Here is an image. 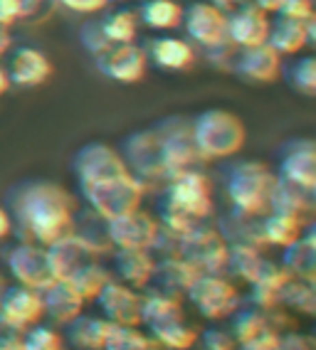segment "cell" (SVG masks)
Listing matches in <instances>:
<instances>
[{
	"label": "cell",
	"instance_id": "6da1fadb",
	"mask_svg": "<svg viewBox=\"0 0 316 350\" xmlns=\"http://www.w3.org/2000/svg\"><path fill=\"white\" fill-rule=\"evenodd\" d=\"M77 188L92 213L111 219L139 210L144 202V183L127 168L114 146L92 141L84 144L72 158Z\"/></svg>",
	"mask_w": 316,
	"mask_h": 350
},
{
	"label": "cell",
	"instance_id": "7a4b0ae2",
	"mask_svg": "<svg viewBox=\"0 0 316 350\" xmlns=\"http://www.w3.org/2000/svg\"><path fill=\"white\" fill-rule=\"evenodd\" d=\"M5 210L20 242L47 247L75 230V198L57 183L25 180L8 190Z\"/></svg>",
	"mask_w": 316,
	"mask_h": 350
},
{
	"label": "cell",
	"instance_id": "3957f363",
	"mask_svg": "<svg viewBox=\"0 0 316 350\" xmlns=\"http://www.w3.org/2000/svg\"><path fill=\"white\" fill-rule=\"evenodd\" d=\"M274 170L259 161H233L222 168L225 195L235 213L262 217L269 213V190Z\"/></svg>",
	"mask_w": 316,
	"mask_h": 350
},
{
	"label": "cell",
	"instance_id": "277c9868",
	"mask_svg": "<svg viewBox=\"0 0 316 350\" xmlns=\"http://www.w3.org/2000/svg\"><path fill=\"white\" fill-rule=\"evenodd\" d=\"M190 131L200 161H222L242 150L247 141L245 124L228 109H205L190 119Z\"/></svg>",
	"mask_w": 316,
	"mask_h": 350
},
{
	"label": "cell",
	"instance_id": "5b68a950",
	"mask_svg": "<svg viewBox=\"0 0 316 350\" xmlns=\"http://www.w3.org/2000/svg\"><path fill=\"white\" fill-rule=\"evenodd\" d=\"M158 136V148H161V161H163L166 183L176 178L178 173L190 168H200V156H198L193 131H190V119L185 116H166V119L153 124Z\"/></svg>",
	"mask_w": 316,
	"mask_h": 350
},
{
	"label": "cell",
	"instance_id": "8992f818",
	"mask_svg": "<svg viewBox=\"0 0 316 350\" xmlns=\"http://www.w3.org/2000/svg\"><path fill=\"white\" fill-rule=\"evenodd\" d=\"M158 195L168 205L181 210L185 217L193 219V222H205L215 213L213 185H210V178L200 168H190L178 173L176 178H171L168 183L161 185V193Z\"/></svg>",
	"mask_w": 316,
	"mask_h": 350
},
{
	"label": "cell",
	"instance_id": "52a82bcc",
	"mask_svg": "<svg viewBox=\"0 0 316 350\" xmlns=\"http://www.w3.org/2000/svg\"><path fill=\"white\" fill-rule=\"evenodd\" d=\"M178 256L193 264L200 274H225V262H228V242L218 232L215 225L198 222L190 227L185 234H181L178 244Z\"/></svg>",
	"mask_w": 316,
	"mask_h": 350
},
{
	"label": "cell",
	"instance_id": "ba28073f",
	"mask_svg": "<svg viewBox=\"0 0 316 350\" xmlns=\"http://www.w3.org/2000/svg\"><path fill=\"white\" fill-rule=\"evenodd\" d=\"M116 150L124 158L127 168L144 183L146 190L166 183L163 161H161V148H158V136L153 126L124 136Z\"/></svg>",
	"mask_w": 316,
	"mask_h": 350
},
{
	"label": "cell",
	"instance_id": "9c48e42d",
	"mask_svg": "<svg viewBox=\"0 0 316 350\" xmlns=\"http://www.w3.org/2000/svg\"><path fill=\"white\" fill-rule=\"evenodd\" d=\"M136 35H139V18L129 8L101 13L99 18L87 20L79 27V42L92 57L99 55L101 50H107L109 44L133 42Z\"/></svg>",
	"mask_w": 316,
	"mask_h": 350
},
{
	"label": "cell",
	"instance_id": "30bf717a",
	"mask_svg": "<svg viewBox=\"0 0 316 350\" xmlns=\"http://www.w3.org/2000/svg\"><path fill=\"white\" fill-rule=\"evenodd\" d=\"M185 299L208 321L228 319L242 304L237 286L225 274H198V279L185 291Z\"/></svg>",
	"mask_w": 316,
	"mask_h": 350
},
{
	"label": "cell",
	"instance_id": "8fae6325",
	"mask_svg": "<svg viewBox=\"0 0 316 350\" xmlns=\"http://www.w3.org/2000/svg\"><path fill=\"white\" fill-rule=\"evenodd\" d=\"M183 30L188 35L190 44H198L202 52L218 50L222 44H228V30H225V10L208 3L198 0L183 8Z\"/></svg>",
	"mask_w": 316,
	"mask_h": 350
},
{
	"label": "cell",
	"instance_id": "7c38bea8",
	"mask_svg": "<svg viewBox=\"0 0 316 350\" xmlns=\"http://www.w3.org/2000/svg\"><path fill=\"white\" fill-rule=\"evenodd\" d=\"M274 158L277 178L316 193V144L311 138H289L279 146Z\"/></svg>",
	"mask_w": 316,
	"mask_h": 350
},
{
	"label": "cell",
	"instance_id": "4fadbf2b",
	"mask_svg": "<svg viewBox=\"0 0 316 350\" xmlns=\"http://www.w3.org/2000/svg\"><path fill=\"white\" fill-rule=\"evenodd\" d=\"M5 264L15 282L27 288H35V291H42V288H47L55 282L47 252L40 244L18 242L13 250H8Z\"/></svg>",
	"mask_w": 316,
	"mask_h": 350
},
{
	"label": "cell",
	"instance_id": "5bb4252c",
	"mask_svg": "<svg viewBox=\"0 0 316 350\" xmlns=\"http://www.w3.org/2000/svg\"><path fill=\"white\" fill-rule=\"evenodd\" d=\"M94 67L99 69L101 77H107L119 84H136L144 79L148 59H146L144 47L136 42L109 44L107 50L94 55Z\"/></svg>",
	"mask_w": 316,
	"mask_h": 350
},
{
	"label": "cell",
	"instance_id": "9a60e30c",
	"mask_svg": "<svg viewBox=\"0 0 316 350\" xmlns=\"http://www.w3.org/2000/svg\"><path fill=\"white\" fill-rule=\"evenodd\" d=\"M42 316V296L35 288L15 284V286H5V291L0 294V325L8 328V331H27L30 325L40 323Z\"/></svg>",
	"mask_w": 316,
	"mask_h": 350
},
{
	"label": "cell",
	"instance_id": "2e32d148",
	"mask_svg": "<svg viewBox=\"0 0 316 350\" xmlns=\"http://www.w3.org/2000/svg\"><path fill=\"white\" fill-rule=\"evenodd\" d=\"M225 30H228V42L235 50L254 47V44L267 42L269 18L265 10H259L250 0L235 3L230 10H225Z\"/></svg>",
	"mask_w": 316,
	"mask_h": 350
},
{
	"label": "cell",
	"instance_id": "e0dca14e",
	"mask_svg": "<svg viewBox=\"0 0 316 350\" xmlns=\"http://www.w3.org/2000/svg\"><path fill=\"white\" fill-rule=\"evenodd\" d=\"M141 299L144 296L127 284L109 279L107 286L96 294V306L109 323L116 325H141Z\"/></svg>",
	"mask_w": 316,
	"mask_h": 350
},
{
	"label": "cell",
	"instance_id": "ac0fdd59",
	"mask_svg": "<svg viewBox=\"0 0 316 350\" xmlns=\"http://www.w3.org/2000/svg\"><path fill=\"white\" fill-rule=\"evenodd\" d=\"M10 79V87L20 89H35L52 77V62L40 47L20 44L10 52L8 64H3Z\"/></svg>",
	"mask_w": 316,
	"mask_h": 350
},
{
	"label": "cell",
	"instance_id": "d6986e66",
	"mask_svg": "<svg viewBox=\"0 0 316 350\" xmlns=\"http://www.w3.org/2000/svg\"><path fill=\"white\" fill-rule=\"evenodd\" d=\"M158 232V222L151 213L131 210L127 215L107 219V234L111 247H133V250H148Z\"/></svg>",
	"mask_w": 316,
	"mask_h": 350
},
{
	"label": "cell",
	"instance_id": "ffe728a7",
	"mask_svg": "<svg viewBox=\"0 0 316 350\" xmlns=\"http://www.w3.org/2000/svg\"><path fill=\"white\" fill-rule=\"evenodd\" d=\"M233 72L254 84H269V81L279 79L282 55H277L267 42L242 47L233 55Z\"/></svg>",
	"mask_w": 316,
	"mask_h": 350
},
{
	"label": "cell",
	"instance_id": "44dd1931",
	"mask_svg": "<svg viewBox=\"0 0 316 350\" xmlns=\"http://www.w3.org/2000/svg\"><path fill=\"white\" fill-rule=\"evenodd\" d=\"M316 42V20H291L277 15L269 20V32H267V44L272 47L277 55L282 57H294L302 52L304 47H314Z\"/></svg>",
	"mask_w": 316,
	"mask_h": 350
},
{
	"label": "cell",
	"instance_id": "7402d4cb",
	"mask_svg": "<svg viewBox=\"0 0 316 350\" xmlns=\"http://www.w3.org/2000/svg\"><path fill=\"white\" fill-rule=\"evenodd\" d=\"M144 52L148 64H153L156 69H163V72H185L198 59L196 47L188 40L176 38V35H156V38L148 40Z\"/></svg>",
	"mask_w": 316,
	"mask_h": 350
},
{
	"label": "cell",
	"instance_id": "603a6c76",
	"mask_svg": "<svg viewBox=\"0 0 316 350\" xmlns=\"http://www.w3.org/2000/svg\"><path fill=\"white\" fill-rule=\"evenodd\" d=\"M198 274L200 271L193 264L185 262L183 256H166V259H156L151 282H148L146 288L158 291V294L173 296V299H181V296H185L190 284L198 279Z\"/></svg>",
	"mask_w": 316,
	"mask_h": 350
},
{
	"label": "cell",
	"instance_id": "cb8c5ba5",
	"mask_svg": "<svg viewBox=\"0 0 316 350\" xmlns=\"http://www.w3.org/2000/svg\"><path fill=\"white\" fill-rule=\"evenodd\" d=\"M114 262V274L119 276L121 284L131 288H146L151 282L156 256L148 250H133V247H116L111 254Z\"/></svg>",
	"mask_w": 316,
	"mask_h": 350
},
{
	"label": "cell",
	"instance_id": "d4e9b609",
	"mask_svg": "<svg viewBox=\"0 0 316 350\" xmlns=\"http://www.w3.org/2000/svg\"><path fill=\"white\" fill-rule=\"evenodd\" d=\"M44 252H47V259H50L55 279H67L79 264L89 262V259H96V254L89 250L87 242H84L82 237H77L75 232H70V234H64V237L47 244Z\"/></svg>",
	"mask_w": 316,
	"mask_h": 350
},
{
	"label": "cell",
	"instance_id": "484cf974",
	"mask_svg": "<svg viewBox=\"0 0 316 350\" xmlns=\"http://www.w3.org/2000/svg\"><path fill=\"white\" fill-rule=\"evenodd\" d=\"M289 271L277 262H269L265 259L262 267H259L254 282L250 284V306L259 308V311H272L279 306V291L289 282Z\"/></svg>",
	"mask_w": 316,
	"mask_h": 350
},
{
	"label": "cell",
	"instance_id": "4316f807",
	"mask_svg": "<svg viewBox=\"0 0 316 350\" xmlns=\"http://www.w3.org/2000/svg\"><path fill=\"white\" fill-rule=\"evenodd\" d=\"M40 296H42L44 313L60 325H67L72 319H77L87 304L67 279H55L50 286L40 291Z\"/></svg>",
	"mask_w": 316,
	"mask_h": 350
},
{
	"label": "cell",
	"instance_id": "83f0119b",
	"mask_svg": "<svg viewBox=\"0 0 316 350\" xmlns=\"http://www.w3.org/2000/svg\"><path fill=\"white\" fill-rule=\"evenodd\" d=\"M282 267L291 276L316 282V227L314 222L304 227L302 237L282 247Z\"/></svg>",
	"mask_w": 316,
	"mask_h": 350
},
{
	"label": "cell",
	"instance_id": "f1b7e54d",
	"mask_svg": "<svg viewBox=\"0 0 316 350\" xmlns=\"http://www.w3.org/2000/svg\"><path fill=\"white\" fill-rule=\"evenodd\" d=\"M269 213L297 215L309 219V215L314 213V190H304L289 180L274 178L269 190Z\"/></svg>",
	"mask_w": 316,
	"mask_h": 350
},
{
	"label": "cell",
	"instance_id": "f546056e",
	"mask_svg": "<svg viewBox=\"0 0 316 350\" xmlns=\"http://www.w3.org/2000/svg\"><path fill=\"white\" fill-rule=\"evenodd\" d=\"M109 331H111V323L104 316L99 319V316L79 313L77 319L64 325V338L77 350H104Z\"/></svg>",
	"mask_w": 316,
	"mask_h": 350
},
{
	"label": "cell",
	"instance_id": "4dcf8cb0",
	"mask_svg": "<svg viewBox=\"0 0 316 350\" xmlns=\"http://www.w3.org/2000/svg\"><path fill=\"white\" fill-rule=\"evenodd\" d=\"M218 232H220L228 244H252L265 250V237H262V217L252 215H240L230 210V215H222L218 219Z\"/></svg>",
	"mask_w": 316,
	"mask_h": 350
},
{
	"label": "cell",
	"instance_id": "1f68e13d",
	"mask_svg": "<svg viewBox=\"0 0 316 350\" xmlns=\"http://www.w3.org/2000/svg\"><path fill=\"white\" fill-rule=\"evenodd\" d=\"M136 18H139V25L148 30H178L183 23V5L178 0H141Z\"/></svg>",
	"mask_w": 316,
	"mask_h": 350
},
{
	"label": "cell",
	"instance_id": "d6a6232c",
	"mask_svg": "<svg viewBox=\"0 0 316 350\" xmlns=\"http://www.w3.org/2000/svg\"><path fill=\"white\" fill-rule=\"evenodd\" d=\"M311 219L297 217V215H285V213H267L262 215V237H265L267 247H287L294 239L302 237L304 227L309 225Z\"/></svg>",
	"mask_w": 316,
	"mask_h": 350
},
{
	"label": "cell",
	"instance_id": "836d02e7",
	"mask_svg": "<svg viewBox=\"0 0 316 350\" xmlns=\"http://www.w3.org/2000/svg\"><path fill=\"white\" fill-rule=\"evenodd\" d=\"M265 262L262 250L252 244H228V262H225V276L240 279L245 284H252L259 267Z\"/></svg>",
	"mask_w": 316,
	"mask_h": 350
},
{
	"label": "cell",
	"instance_id": "e575fe53",
	"mask_svg": "<svg viewBox=\"0 0 316 350\" xmlns=\"http://www.w3.org/2000/svg\"><path fill=\"white\" fill-rule=\"evenodd\" d=\"M178 319H185L181 299L158 294V291H148V294L141 299V323L148 325V328L168 323V321H178Z\"/></svg>",
	"mask_w": 316,
	"mask_h": 350
},
{
	"label": "cell",
	"instance_id": "d590c367",
	"mask_svg": "<svg viewBox=\"0 0 316 350\" xmlns=\"http://www.w3.org/2000/svg\"><path fill=\"white\" fill-rule=\"evenodd\" d=\"M148 331H151V336L156 338V343L166 350H190L198 343V328L196 325H190L185 319L153 325V328H148Z\"/></svg>",
	"mask_w": 316,
	"mask_h": 350
},
{
	"label": "cell",
	"instance_id": "8d00e7d4",
	"mask_svg": "<svg viewBox=\"0 0 316 350\" xmlns=\"http://www.w3.org/2000/svg\"><path fill=\"white\" fill-rule=\"evenodd\" d=\"M109 279H114V276L109 274L96 259H89V262L79 264V267L67 276V282L77 288V294L82 296L84 301H94L96 294L107 286Z\"/></svg>",
	"mask_w": 316,
	"mask_h": 350
},
{
	"label": "cell",
	"instance_id": "74e56055",
	"mask_svg": "<svg viewBox=\"0 0 316 350\" xmlns=\"http://www.w3.org/2000/svg\"><path fill=\"white\" fill-rule=\"evenodd\" d=\"M279 77L294 89L297 94L314 96L316 94V59L311 55H304L291 59V62H282V72Z\"/></svg>",
	"mask_w": 316,
	"mask_h": 350
},
{
	"label": "cell",
	"instance_id": "f35d334b",
	"mask_svg": "<svg viewBox=\"0 0 316 350\" xmlns=\"http://www.w3.org/2000/svg\"><path fill=\"white\" fill-rule=\"evenodd\" d=\"M279 306H287L291 311L304 313V316H314L316 313V288L309 279H299L289 276V282L279 291Z\"/></svg>",
	"mask_w": 316,
	"mask_h": 350
},
{
	"label": "cell",
	"instance_id": "ab89813d",
	"mask_svg": "<svg viewBox=\"0 0 316 350\" xmlns=\"http://www.w3.org/2000/svg\"><path fill=\"white\" fill-rule=\"evenodd\" d=\"M230 319V336L235 338V343L242 345L247 340H252L259 331L267 328V313L259 311L254 306H237L233 313L228 316Z\"/></svg>",
	"mask_w": 316,
	"mask_h": 350
},
{
	"label": "cell",
	"instance_id": "60d3db41",
	"mask_svg": "<svg viewBox=\"0 0 316 350\" xmlns=\"http://www.w3.org/2000/svg\"><path fill=\"white\" fill-rule=\"evenodd\" d=\"M104 350H166L156 343L153 336L139 331V325H116L111 323Z\"/></svg>",
	"mask_w": 316,
	"mask_h": 350
},
{
	"label": "cell",
	"instance_id": "b9f144b4",
	"mask_svg": "<svg viewBox=\"0 0 316 350\" xmlns=\"http://www.w3.org/2000/svg\"><path fill=\"white\" fill-rule=\"evenodd\" d=\"M23 348L25 350H64V336H60L50 325H30L23 331Z\"/></svg>",
	"mask_w": 316,
	"mask_h": 350
},
{
	"label": "cell",
	"instance_id": "7bdbcfd3",
	"mask_svg": "<svg viewBox=\"0 0 316 350\" xmlns=\"http://www.w3.org/2000/svg\"><path fill=\"white\" fill-rule=\"evenodd\" d=\"M198 340H200V350H237L235 338L222 328H205Z\"/></svg>",
	"mask_w": 316,
	"mask_h": 350
},
{
	"label": "cell",
	"instance_id": "ee69618b",
	"mask_svg": "<svg viewBox=\"0 0 316 350\" xmlns=\"http://www.w3.org/2000/svg\"><path fill=\"white\" fill-rule=\"evenodd\" d=\"M274 15L306 23V20L314 18V3L311 0H282V5H279V10Z\"/></svg>",
	"mask_w": 316,
	"mask_h": 350
},
{
	"label": "cell",
	"instance_id": "f6af8a7d",
	"mask_svg": "<svg viewBox=\"0 0 316 350\" xmlns=\"http://www.w3.org/2000/svg\"><path fill=\"white\" fill-rule=\"evenodd\" d=\"M279 336H282V333L274 331L272 325H267L265 331H259L252 340H247V343L237 345V348H240V350H277Z\"/></svg>",
	"mask_w": 316,
	"mask_h": 350
},
{
	"label": "cell",
	"instance_id": "bcb514c9",
	"mask_svg": "<svg viewBox=\"0 0 316 350\" xmlns=\"http://www.w3.org/2000/svg\"><path fill=\"white\" fill-rule=\"evenodd\" d=\"M60 3H62L67 10H72V13L94 15V13H101L111 0H60Z\"/></svg>",
	"mask_w": 316,
	"mask_h": 350
},
{
	"label": "cell",
	"instance_id": "7dc6e473",
	"mask_svg": "<svg viewBox=\"0 0 316 350\" xmlns=\"http://www.w3.org/2000/svg\"><path fill=\"white\" fill-rule=\"evenodd\" d=\"M277 350H316V345L309 336H302V333H282Z\"/></svg>",
	"mask_w": 316,
	"mask_h": 350
},
{
	"label": "cell",
	"instance_id": "c3c4849f",
	"mask_svg": "<svg viewBox=\"0 0 316 350\" xmlns=\"http://www.w3.org/2000/svg\"><path fill=\"white\" fill-rule=\"evenodd\" d=\"M18 20H23L18 0H0V27H3V30H10Z\"/></svg>",
	"mask_w": 316,
	"mask_h": 350
},
{
	"label": "cell",
	"instance_id": "681fc988",
	"mask_svg": "<svg viewBox=\"0 0 316 350\" xmlns=\"http://www.w3.org/2000/svg\"><path fill=\"white\" fill-rule=\"evenodd\" d=\"M0 350H25L23 348V338L18 333H5V336H0Z\"/></svg>",
	"mask_w": 316,
	"mask_h": 350
},
{
	"label": "cell",
	"instance_id": "f907efd6",
	"mask_svg": "<svg viewBox=\"0 0 316 350\" xmlns=\"http://www.w3.org/2000/svg\"><path fill=\"white\" fill-rule=\"evenodd\" d=\"M42 3L44 0H18L20 15H23V18H32V15H38L40 8H42Z\"/></svg>",
	"mask_w": 316,
	"mask_h": 350
},
{
	"label": "cell",
	"instance_id": "816d5d0a",
	"mask_svg": "<svg viewBox=\"0 0 316 350\" xmlns=\"http://www.w3.org/2000/svg\"><path fill=\"white\" fill-rule=\"evenodd\" d=\"M13 234V219H10V213H8L5 207L0 205V242L8 239Z\"/></svg>",
	"mask_w": 316,
	"mask_h": 350
},
{
	"label": "cell",
	"instance_id": "f5cc1de1",
	"mask_svg": "<svg viewBox=\"0 0 316 350\" xmlns=\"http://www.w3.org/2000/svg\"><path fill=\"white\" fill-rule=\"evenodd\" d=\"M252 5H257L259 10H265V13H277L279 5H282V0H250Z\"/></svg>",
	"mask_w": 316,
	"mask_h": 350
},
{
	"label": "cell",
	"instance_id": "db71d44e",
	"mask_svg": "<svg viewBox=\"0 0 316 350\" xmlns=\"http://www.w3.org/2000/svg\"><path fill=\"white\" fill-rule=\"evenodd\" d=\"M10 47H13V40H10V32L3 30V27H0V59H3V57H5L8 52H10Z\"/></svg>",
	"mask_w": 316,
	"mask_h": 350
},
{
	"label": "cell",
	"instance_id": "11a10c76",
	"mask_svg": "<svg viewBox=\"0 0 316 350\" xmlns=\"http://www.w3.org/2000/svg\"><path fill=\"white\" fill-rule=\"evenodd\" d=\"M8 89H10V79H8V72H5V67L0 64V99L8 94Z\"/></svg>",
	"mask_w": 316,
	"mask_h": 350
},
{
	"label": "cell",
	"instance_id": "9f6ffc18",
	"mask_svg": "<svg viewBox=\"0 0 316 350\" xmlns=\"http://www.w3.org/2000/svg\"><path fill=\"white\" fill-rule=\"evenodd\" d=\"M208 3H213V5H218L220 10H230V8L237 3V0H208Z\"/></svg>",
	"mask_w": 316,
	"mask_h": 350
},
{
	"label": "cell",
	"instance_id": "6f0895ef",
	"mask_svg": "<svg viewBox=\"0 0 316 350\" xmlns=\"http://www.w3.org/2000/svg\"><path fill=\"white\" fill-rule=\"evenodd\" d=\"M5 286H8V284H5V279H3V274H0V294H3V291H5Z\"/></svg>",
	"mask_w": 316,
	"mask_h": 350
}]
</instances>
